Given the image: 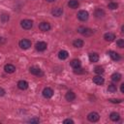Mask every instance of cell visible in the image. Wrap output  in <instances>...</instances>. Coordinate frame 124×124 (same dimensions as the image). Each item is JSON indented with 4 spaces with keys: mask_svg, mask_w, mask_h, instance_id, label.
<instances>
[{
    "mask_svg": "<svg viewBox=\"0 0 124 124\" xmlns=\"http://www.w3.org/2000/svg\"><path fill=\"white\" fill-rule=\"evenodd\" d=\"M78 31L80 34H82L83 36H85V37H89V36H91V35L93 34V30H92V29L86 28V27H83V26L78 27Z\"/></svg>",
    "mask_w": 124,
    "mask_h": 124,
    "instance_id": "cell-1",
    "label": "cell"
},
{
    "mask_svg": "<svg viewBox=\"0 0 124 124\" xmlns=\"http://www.w3.org/2000/svg\"><path fill=\"white\" fill-rule=\"evenodd\" d=\"M20 26L25 30H29L33 26V21L30 19H23L20 21Z\"/></svg>",
    "mask_w": 124,
    "mask_h": 124,
    "instance_id": "cell-2",
    "label": "cell"
},
{
    "mask_svg": "<svg viewBox=\"0 0 124 124\" xmlns=\"http://www.w3.org/2000/svg\"><path fill=\"white\" fill-rule=\"evenodd\" d=\"M29 72H30L32 75L37 76V77H43V76H44V72H43L40 68L35 67V66L30 67V68H29Z\"/></svg>",
    "mask_w": 124,
    "mask_h": 124,
    "instance_id": "cell-3",
    "label": "cell"
},
{
    "mask_svg": "<svg viewBox=\"0 0 124 124\" xmlns=\"http://www.w3.org/2000/svg\"><path fill=\"white\" fill-rule=\"evenodd\" d=\"M88 16H89V14H88V12L85 11V10H81V11H79V12L78 13V18L79 20H81V21L87 20V19H88Z\"/></svg>",
    "mask_w": 124,
    "mask_h": 124,
    "instance_id": "cell-4",
    "label": "cell"
},
{
    "mask_svg": "<svg viewBox=\"0 0 124 124\" xmlns=\"http://www.w3.org/2000/svg\"><path fill=\"white\" fill-rule=\"evenodd\" d=\"M18 45H19L20 48H22V49H28L31 46V42L28 39H22L21 41H19Z\"/></svg>",
    "mask_w": 124,
    "mask_h": 124,
    "instance_id": "cell-5",
    "label": "cell"
},
{
    "mask_svg": "<svg viewBox=\"0 0 124 124\" xmlns=\"http://www.w3.org/2000/svg\"><path fill=\"white\" fill-rule=\"evenodd\" d=\"M99 118H100V115L96 111H92V112L88 113V115H87V119L90 122H97L99 120Z\"/></svg>",
    "mask_w": 124,
    "mask_h": 124,
    "instance_id": "cell-6",
    "label": "cell"
},
{
    "mask_svg": "<svg viewBox=\"0 0 124 124\" xmlns=\"http://www.w3.org/2000/svg\"><path fill=\"white\" fill-rule=\"evenodd\" d=\"M43 96L46 98V99H49V98H51L52 96H53V90L50 88V87H46V88H44V90H43Z\"/></svg>",
    "mask_w": 124,
    "mask_h": 124,
    "instance_id": "cell-7",
    "label": "cell"
},
{
    "mask_svg": "<svg viewBox=\"0 0 124 124\" xmlns=\"http://www.w3.org/2000/svg\"><path fill=\"white\" fill-rule=\"evenodd\" d=\"M39 29L43 32H46V31H49L50 30V24L48 22H46V21H43L39 24Z\"/></svg>",
    "mask_w": 124,
    "mask_h": 124,
    "instance_id": "cell-8",
    "label": "cell"
},
{
    "mask_svg": "<svg viewBox=\"0 0 124 124\" xmlns=\"http://www.w3.org/2000/svg\"><path fill=\"white\" fill-rule=\"evenodd\" d=\"M46 46H47V45H46V42H38L37 44H36V46H35V47H36V49L38 50V51H44V50H46Z\"/></svg>",
    "mask_w": 124,
    "mask_h": 124,
    "instance_id": "cell-9",
    "label": "cell"
},
{
    "mask_svg": "<svg viewBox=\"0 0 124 124\" xmlns=\"http://www.w3.org/2000/svg\"><path fill=\"white\" fill-rule=\"evenodd\" d=\"M108 54L110 56V58L113 60V61H119L121 59V56L119 53H117L116 51H113V50H109L108 52Z\"/></svg>",
    "mask_w": 124,
    "mask_h": 124,
    "instance_id": "cell-10",
    "label": "cell"
},
{
    "mask_svg": "<svg viewBox=\"0 0 124 124\" xmlns=\"http://www.w3.org/2000/svg\"><path fill=\"white\" fill-rule=\"evenodd\" d=\"M62 14H63V9L60 8V7H56V8L51 10V15L53 16H57L58 17V16H61Z\"/></svg>",
    "mask_w": 124,
    "mask_h": 124,
    "instance_id": "cell-11",
    "label": "cell"
},
{
    "mask_svg": "<svg viewBox=\"0 0 124 124\" xmlns=\"http://www.w3.org/2000/svg\"><path fill=\"white\" fill-rule=\"evenodd\" d=\"M4 70H5V72L8 73V74H13V73H15V71H16V67H15L13 64H6L5 67H4Z\"/></svg>",
    "mask_w": 124,
    "mask_h": 124,
    "instance_id": "cell-12",
    "label": "cell"
},
{
    "mask_svg": "<svg viewBox=\"0 0 124 124\" xmlns=\"http://www.w3.org/2000/svg\"><path fill=\"white\" fill-rule=\"evenodd\" d=\"M104 39L107 41V42H112L114 39H115V35L111 32H108L104 35Z\"/></svg>",
    "mask_w": 124,
    "mask_h": 124,
    "instance_id": "cell-13",
    "label": "cell"
},
{
    "mask_svg": "<svg viewBox=\"0 0 124 124\" xmlns=\"http://www.w3.org/2000/svg\"><path fill=\"white\" fill-rule=\"evenodd\" d=\"M93 82L95 84H97V85H102L105 82V79L101 76H96V77L93 78Z\"/></svg>",
    "mask_w": 124,
    "mask_h": 124,
    "instance_id": "cell-14",
    "label": "cell"
},
{
    "mask_svg": "<svg viewBox=\"0 0 124 124\" xmlns=\"http://www.w3.org/2000/svg\"><path fill=\"white\" fill-rule=\"evenodd\" d=\"M17 87L20 90H25V89L28 88V82L26 80H19L17 82Z\"/></svg>",
    "mask_w": 124,
    "mask_h": 124,
    "instance_id": "cell-15",
    "label": "cell"
},
{
    "mask_svg": "<svg viewBox=\"0 0 124 124\" xmlns=\"http://www.w3.org/2000/svg\"><path fill=\"white\" fill-rule=\"evenodd\" d=\"M65 99L67 101H69V102H72V101H74L76 99V94L73 91H68L66 93V95H65Z\"/></svg>",
    "mask_w": 124,
    "mask_h": 124,
    "instance_id": "cell-16",
    "label": "cell"
},
{
    "mask_svg": "<svg viewBox=\"0 0 124 124\" xmlns=\"http://www.w3.org/2000/svg\"><path fill=\"white\" fill-rule=\"evenodd\" d=\"M68 56H69V53H68L67 50L62 49V50H60V51L58 52V58L61 59V60H65V59H67Z\"/></svg>",
    "mask_w": 124,
    "mask_h": 124,
    "instance_id": "cell-17",
    "label": "cell"
},
{
    "mask_svg": "<svg viewBox=\"0 0 124 124\" xmlns=\"http://www.w3.org/2000/svg\"><path fill=\"white\" fill-rule=\"evenodd\" d=\"M89 60H90V62H92V63L97 62V61L99 60V55H98V53H96V52L90 53V54H89Z\"/></svg>",
    "mask_w": 124,
    "mask_h": 124,
    "instance_id": "cell-18",
    "label": "cell"
},
{
    "mask_svg": "<svg viewBox=\"0 0 124 124\" xmlns=\"http://www.w3.org/2000/svg\"><path fill=\"white\" fill-rule=\"evenodd\" d=\"M68 6L71 8V9H77L78 6H79V3L78 0H70L69 3H68Z\"/></svg>",
    "mask_w": 124,
    "mask_h": 124,
    "instance_id": "cell-19",
    "label": "cell"
},
{
    "mask_svg": "<svg viewBox=\"0 0 124 124\" xmlns=\"http://www.w3.org/2000/svg\"><path fill=\"white\" fill-rule=\"evenodd\" d=\"M109 118H110L111 121L116 122V121H118V120L120 119V115H119L118 112H111V113L109 114Z\"/></svg>",
    "mask_w": 124,
    "mask_h": 124,
    "instance_id": "cell-20",
    "label": "cell"
},
{
    "mask_svg": "<svg viewBox=\"0 0 124 124\" xmlns=\"http://www.w3.org/2000/svg\"><path fill=\"white\" fill-rule=\"evenodd\" d=\"M94 16H95L97 18H101V17H103V16H105V12H104V10H102V9H97V10L94 12Z\"/></svg>",
    "mask_w": 124,
    "mask_h": 124,
    "instance_id": "cell-21",
    "label": "cell"
},
{
    "mask_svg": "<svg viewBox=\"0 0 124 124\" xmlns=\"http://www.w3.org/2000/svg\"><path fill=\"white\" fill-rule=\"evenodd\" d=\"M73 46L75 47H82L83 46V41L80 40V39H76L73 42Z\"/></svg>",
    "mask_w": 124,
    "mask_h": 124,
    "instance_id": "cell-22",
    "label": "cell"
},
{
    "mask_svg": "<svg viewBox=\"0 0 124 124\" xmlns=\"http://www.w3.org/2000/svg\"><path fill=\"white\" fill-rule=\"evenodd\" d=\"M70 65H71V66H72L74 69H76V68L80 67L81 63H80V61H79L78 59H73V60L71 61V63H70Z\"/></svg>",
    "mask_w": 124,
    "mask_h": 124,
    "instance_id": "cell-23",
    "label": "cell"
},
{
    "mask_svg": "<svg viewBox=\"0 0 124 124\" xmlns=\"http://www.w3.org/2000/svg\"><path fill=\"white\" fill-rule=\"evenodd\" d=\"M121 79V75L119 73H113L111 75V80L114 81V82H117Z\"/></svg>",
    "mask_w": 124,
    "mask_h": 124,
    "instance_id": "cell-24",
    "label": "cell"
},
{
    "mask_svg": "<svg viewBox=\"0 0 124 124\" xmlns=\"http://www.w3.org/2000/svg\"><path fill=\"white\" fill-rule=\"evenodd\" d=\"M116 90H117V87H116L115 84H113V83L108 84V92L114 93V92H116Z\"/></svg>",
    "mask_w": 124,
    "mask_h": 124,
    "instance_id": "cell-25",
    "label": "cell"
},
{
    "mask_svg": "<svg viewBox=\"0 0 124 124\" xmlns=\"http://www.w3.org/2000/svg\"><path fill=\"white\" fill-rule=\"evenodd\" d=\"M94 72L97 74V75H102L105 71H104V68L101 67V66H96L95 69H94Z\"/></svg>",
    "mask_w": 124,
    "mask_h": 124,
    "instance_id": "cell-26",
    "label": "cell"
},
{
    "mask_svg": "<svg viewBox=\"0 0 124 124\" xmlns=\"http://www.w3.org/2000/svg\"><path fill=\"white\" fill-rule=\"evenodd\" d=\"M0 19H1V21H2L3 23H5V22H7V21L10 19V16H9V15H7V14H3V15H1V16H0Z\"/></svg>",
    "mask_w": 124,
    "mask_h": 124,
    "instance_id": "cell-27",
    "label": "cell"
},
{
    "mask_svg": "<svg viewBox=\"0 0 124 124\" xmlns=\"http://www.w3.org/2000/svg\"><path fill=\"white\" fill-rule=\"evenodd\" d=\"M108 7L110 10H115V9L118 8V4L115 3V2H109V3L108 4Z\"/></svg>",
    "mask_w": 124,
    "mask_h": 124,
    "instance_id": "cell-28",
    "label": "cell"
},
{
    "mask_svg": "<svg viewBox=\"0 0 124 124\" xmlns=\"http://www.w3.org/2000/svg\"><path fill=\"white\" fill-rule=\"evenodd\" d=\"M116 45H117L118 47L123 48V47H124V40H123V39H119V40H117V41H116Z\"/></svg>",
    "mask_w": 124,
    "mask_h": 124,
    "instance_id": "cell-29",
    "label": "cell"
},
{
    "mask_svg": "<svg viewBox=\"0 0 124 124\" xmlns=\"http://www.w3.org/2000/svg\"><path fill=\"white\" fill-rule=\"evenodd\" d=\"M28 122H30V123H39L40 122V119L38 117H32V118H30L28 120Z\"/></svg>",
    "mask_w": 124,
    "mask_h": 124,
    "instance_id": "cell-30",
    "label": "cell"
},
{
    "mask_svg": "<svg viewBox=\"0 0 124 124\" xmlns=\"http://www.w3.org/2000/svg\"><path fill=\"white\" fill-rule=\"evenodd\" d=\"M74 73H75V74H83V73H84V71H83L80 67H78V68L74 69Z\"/></svg>",
    "mask_w": 124,
    "mask_h": 124,
    "instance_id": "cell-31",
    "label": "cell"
},
{
    "mask_svg": "<svg viewBox=\"0 0 124 124\" xmlns=\"http://www.w3.org/2000/svg\"><path fill=\"white\" fill-rule=\"evenodd\" d=\"M110 103H113V104H119V103H121L123 100L122 99H109L108 100Z\"/></svg>",
    "mask_w": 124,
    "mask_h": 124,
    "instance_id": "cell-32",
    "label": "cell"
},
{
    "mask_svg": "<svg viewBox=\"0 0 124 124\" xmlns=\"http://www.w3.org/2000/svg\"><path fill=\"white\" fill-rule=\"evenodd\" d=\"M63 123L64 124H74V120H72V119H70V118H68V119H65L64 121H63Z\"/></svg>",
    "mask_w": 124,
    "mask_h": 124,
    "instance_id": "cell-33",
    "label": "cell"
},
{
    "mask_svg": "<svg viewBox=\"0 0 124 124\" xmlns=\"http://www.w3.org/2000/svg\"><path fill=\"white\" fill-rule=\"evenodd\" d=\"M5 93H6V91L2 87H0V97H3L5 95Z\"/></svg>",
    "mask_w": 124,
    "mask_h": 124,
    "instance_id": "cell-34",
    "label": "cell"
},
{
    "mask_svg": "<svg viewBox=\"0 0 124 124\" xmlns=\"http://www.w3.org/2000/svg\"><path fill=\"white\" fill-rule=\"evenodd\" d=\"M120 91H121V93H124V83H122L120 85Z\"/></svg>",
    "mask_w": 124,
    "mask_h": 124,
    "instance_id": "cell-35",
    "label": "cell"
},
{
    "mask_svg": "<svg viewBox=\"0 0 124 124\" xmlns=\"http://www.w3.org/2000/svg\"><path fill=\"white\" fill-rule=\"evenodd\" d=\"M3 43H5V39L2 38V37H0V44H3Z\"/></svg>",
    "mask_w": 124,
    "mask_h": 124,
    "instance_id": "cell-36",
    "label": "cell"
},
{
    "mask_svg": "<svg viewBox=\"0 0 124 124\" xmlns=\"http://www.w3.org/2000/svg\"><path fill=\"white\" fill-rule=\"evenodd\" d=\"M46 2H49V3H51V2H54V1H56V0H46Z\"/></svg>",
    "mask_w": 124,
    "mask_h": 124,
    "instance_id": "cell-37",
    "label": "cell"
}]
</instances>
